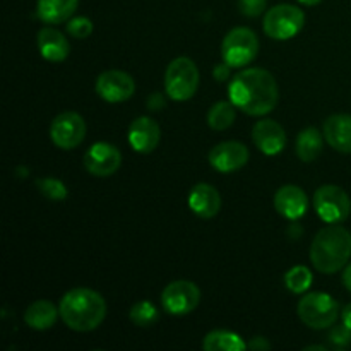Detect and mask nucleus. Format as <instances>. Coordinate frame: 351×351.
<instances>
[{
  "label": "nucleus",
  "instance_id": "nucleus-1",
  "mask_svg": "<svg viewBox=\"0 0 351 351\" xmlns=\"http://www.w3.org/2000/svg\"><path fill=\"white\" fill-rule=\"evenodd\" d=\"M230 101L250 117H263L278 105L280 89L274 75L266 69L250 67L239 72L228 86Z\"/></svg>",
  "mask_w": 351,
  "mask_h": 351
},
{
  "label": "nucleus",
  "instance_id": "nucleus-2",
  "mask_svg": "<svg viewBox=\"0 0 351 351\" xmlns=\"http://www.w3.org/2000/svg\"><path fill=\"white\" fill-rule=\"evenodd\" d=\"M60 317L67 328L77 332H89L99 328L106 317V302L98 291L74 288L62 297Z\"/></svg>",
  "mask_w": 351,
  "mask_h": 351
},
{
  "label": "nucleus",
  "instance_id": "nucleus-3",
  "mask_svg": "<svg viewBox=\"0 0 351 351\" xmlns=\"http://www.w3.org/2000/svg\"><path fill=\"white\" fill-rule=\"evenodd\" d=\"M351 257V233L339 225H329L315 235L311 245V261L322 274H335Z\"/></svg>",
  "mask_w": 351,
  "mask_h": 351
},
{
  "label": "nucleus",
  "instance_id": "nucleus-4",
  "mask_svg": "<svg viewBox=\"0 0 351 351\" xmlns=\"http://www.w3.org/2000/svg\"><path fill=\"white\" fill-rule=\"evenodd\" d=\"M199 88V69L194 60L177 57L168 64L165 72V89L173 101H187Z\"/></svg>",
  "mask_w": 351,
  "mask_h": 351
},
{
  "label": "nucleus",
  "instance_id": "nucleus-5",
  "mask_svg": "<svg viewBox=\"0 0 351 351\" xmlns=\"http://www.w3.org/2000/svg\"><path fill=\"white\" fill-rule=\"evenodd\" d=\"M298 317L311 329H328L336 324L339 317V305L331 295L314 291L298 302Z\"/></svg>",
  "mask_w": 351,
  "mask_h": 351
},
{
  "label": "nucleus",
  "instance_id": "nucleus-6",
  "mask_svg": "<svg viewBox=\"0 0 351 351\" xmlns=\"http://www.w3.org/2000/svg\"><path fill=\"white\" fill-rule=\"evenodd\" d=\"M259 53V38L249 27H233L221 43L223 62L233 69L249 65Z\"/></svg>",
  "mask_w": 351,
  "mask_h": 351
},
{
  "label": "nucleus",
  "instance_id": "nucleus-7",
  "mask_svg": "<svg viewBox=\"0 0 351 351\" xmlns=\"http://www.w3.org/2000/svg\"><path fill=\"white\" fill-rule=\"evenodd\" d=\"M305 24V14L300 7L291 3H280L269 9L264 16V33L273 40L295 38Z\"/></svg>",
  "mask_w": 351,
  "mask_h": 351
},
{
  "label": "nucleus",
  "instance_id": "nucleus-8",
  "mask_svg": "<svg viewBox=\"0 0 351 351\" xmlns=\"http://www.w3.org/2000/svg\"><path fill=\"white\" fill-rule=\"evenodd\" d=\"M315 213L328 225L346 221L351 213L350 195L338 185H322L314 194Z\"/></svg>",
  "mask_w": 351,
  "mask_h": 351
},
{
  "label": "nucleus",
  "instance_id": "nucleus-9",
  "mask_svg": "<svg viewBox=\"0 0 351 351\" xmlns=\"http://www.w3.org/2000/svg\"><path fill=\"white\" fill-rule=\"evenodd\" d=\"M201 302V290L197 285L187 280L171 281L161 293V304L171 315H187L197 308Z\"/></svg>",
  "mask_w": 351,
  "mask_h": 351
},
{
  "label": "nucleus",
  "instance_id": "nucleus-10",
  "mask_svg": "<svg viewBox=\"0 0 351 351\" xmlns=\"http://www.w3.org/2000/svg\"><path fill=\"white\" fill-rule=\"evenodd\" d=\"M86 137V122L79 113L64 112L50 125V139L60 149H75Z\"/></svg>",
  "mask_w": 351,
  "mask_h": 351
},
{
  "label": "nucleus",
  "instance_id": "nucleus-11",
  "mask_svg": "<svg viewBox=\"0 0 351 351\" xmlns=\"http://www.w3.org/2000/svg\"><path fill=\"white\" fill-rule=\"evenodd\" d=\"M122 165V153L110 143H95L84 154V168L95 177H112Z\"/></svg>",
  "mask_w": 351,
  "mask_h": 351
},
{
  "label": "nucleus",
  "instance_id": "nucleus-12",
  "mask_svg": "<svg viewBox=\"0 0 351 351\" xmlns=\"http://www.w3.org/2000/svg\"><path fill=\"white\" fill-rule=\"evenodd\" d=\"M136 82L123 71H105L96 79V93L108 103H122L132 98Z\"/></svg>",
  "mask_w": 351,
  "mask_h": 351
},
{
  "label": "nucleus",
  "instance_id": "nucleus-13",
  "mask_svg": "<svg viewBox=\"0 0 351 351\" xmlns=\"http://www.w3.org/2000/svg\"><path fill=\"white\" fill-rule=\"evenodd\" d=\"M249 161V149L239 141H225L209 151V165L219 173H232Z\"/></svg>",
  "mask_w": 351,
  "mask_h": 351
},
{
  "label": "nucleus",
  "instance_id": "nucleus-14",
  "mask_svg": "<svg viewBox=\"0 0 351 351\" xmlns=\"http://www.w3.org/2000/svg\"><path fill=\"white\" fill-rule=\"evenodd\" d=\"M252 141L257 149L267 156L280 154L287 146V132L278 122L271 119L259 120L252 129Z\"/></svg>",
  "mask_w": 351,
  "mask_h": 351
},
{
  "label": "nucleus",
  "instance_id": "nucleus-15",
  "mask_svg": "<svg viewBox=\"0 0 351 351\" xmlns=\"http://www.w3.org/2000/svg\"><path fill=\"white\" fill-rule=\"evenodd\" d=\"M274 208L283 218L297 221L304 218L308 209L307 194L298 185H283L274 194Z\"/></svg>",
  "mask_w": 351,
  "mask_h": 351
},
{
  "label": "nucleus",
  "instance_id": "nucleus-16",
  "mask_svg": "<svg viewBox=\"0 0 351 351\" xmlns=\"http://www.w3.org/2000/svg\"><path fill=\"white\" fill-rule=\"evenodd\" d=\"M161 139L160 125L149 117H139L129 127V144L141 154L153 153Z\"/></svg>",
  "mask_w": 351,
  "mask_h": 351
},
{
  "label": "nucleus",
  "instance_id": "nucleus-17",
  "mask_svg": "<svg viewBox=\"0 0 351 351\" xmlns=\"http://www.w3.org/2000/svg\"><path fill=\"white\" fill-rule=\"evenodd\" d=\"M189 208L199 218L211 219L221 209V195L213 185L197 184L189 194Z\"/></svg>",
  "mask_w": 351,
  "mask_h": 351
},
{
  "label": "nucleus",
  "instance_id": "nucleus-18",
  "mask_svg": "<svg viewBox=\"0 0 351 351\" xmlns=\"http://www.w3.org/2000/svg\"><path fill=\"white\" fill-rule=\"evenodd\" d=\"M324 139L332 149L351 154V115L335 113L324 122Z\"/></svg>",
  "mask_w": 351,
  "mask_h": 351
},
{
  "label": "nucleus",
  "instance_id": "nucleus-19",
  "mask_svg": "<svg viewBox=\"0 0 351 351\" xmlns=\"http://www.w3.org/2000/svg\"><path fill=\"white\" fill-rule=\"evenodd\" d=\"M36 43L41 57L48 62H55V64L64 62L71 53L69 40L53 27H43V29L38 31Z\"/></svg>",
  "mask_w": 351,
  "mask_h": 351
},
{
  "label": "nucleus",
  "instance_id": "nucleus-20",
  "mask_svg": "<svg viewBox=\"0 0 351 351\" xmlns=\"http://www.w3.org/2000/svg\"><path fill=\"white\" fill-rule=\"evenodd\" d=\"M79 5V0H38L36 14L43 23L60 24L72 17Z\"/></svg>",
  "mask_w": 351,
  "mask_h": 351
},
{
  "label": "nucleus",
  "instance_id": "nucleus-21",
  "mask_svg": "<svg viewBox=\"0 0 351 351\" xmlns=\"http://www.w3.org/2000/svg\"><path fill=\"white\" fill-rule=\"evenodd\" d=\"M58 314H60V311L50 300H36L24 312V322L31 329L47 331L57 322Z\"/></svg>",
  "mask_w": 351,
  "mask_h": 351
},
{
  "label": "nucleus",
  "instance_id": "nucleus-22",
  "mask_svg": "<svg viewBox=\"0 0 351 351\" xmlns=\"http://www.w3.org/2000/svg\"><path fill=\"white\" fill-rule=\"evenodd\" d=\"M322 146H324V139H322V134L319 132L315 127H307V129L302 130L297 137V156L300 158L305 163H311V161L317 160V156L321 154Z\"/></svg>",
  "mask_w": 351,
  "mask_h": 351
},
{
  "label": "nucleus",
  "instance_id": "nucleus-23",
  "mask_svg": "<svg viewBox=\"0 0 351 351\" xmlns=\"http://www.w3.org/2000/svg\"><path fill=\"white\" fill-rule=\"evenodd\" d=\"M202 348L206 351H242L247 348V343L237 332L216 329L206 335Z\"/></svg>",
  "mask_w": 351,
  "mask_h": 351
},
{
  "label": "nucleus",
  "instance_id": "nucleus-24",
  "mask_svg": "<svg viewBox=\"0 0 351 351\" xmlns=\"http://www.w3.org/2000/svg\"><path fill=\"white\" fill-rule=\"evenodd\" d=\"M235 108L232 101H218L209 108L208 112V123L213 130H221L230 129L235 123Z\"/></svg>",
  "mask_w": 351,
  "mask_h": 351
},
{
  "label": "nucleus",
  "instance_id": "nucleus-25",
  "mask_svg": "<svg viewBox=\"0 0 351 351\" xmlns=\"http://www.w3.org/2000/svg\"><path fill=\"white\" fill-rule=\"evenodd\" d=\"M312 280H314V276L307 266H295L285 274V285L295 295L305 293L311 288Z\"/></svg>",
  "mask_w": 351,
  "mask_h": 351
},
{
  "label": "nucleus",
  "instance_id": "nucleus-26",
  "mask_svg": "<svg viewBox=\"0 0 351 351\" xmlns=\"http://www.w3.org/2000/svg\"><path fill=\"white\" fill-rule=\"evenodd\" d=\"M129 317L132 324L139 326V328H149V326H153L158 321V311L151 302L143 300L132 305Z\"/></svg>",
  "mask_w": 351,
  "mask_h": 351
},
{
  "label": "nucleus",
  "instance_id": "nucleus-27",
  "mask_svg": "<svg viewBox=\"0 0 351 351\" xmlns=\"http://www.w3.org/2000/svg\"><path fill=\"white\" fill-rule=\"evenodd\" d=\"M36 187L38 191H40L45 197L50 199V201H65V197H67L69 194L65 184L62 180H58V178H38Z\"/></svg>",
  "mask_w": 351,
  "mask_h": 351
},
{
  "label": "nucleus",
  "instance_id": "nucleus-28",
  "mask_svg": "<svg viewBox=\"0 0 351 351\" xmlns=\"http://www.w3.org/2000/svg\"><path fill=\"white\" fill-rule=\"evenodd\" d=\"M93 29H95V26H93L91 19L84 16L72 17V19H69L67 23V33L71 34V36L77 38V40H84V38H88L89 34L93 33Z\"/></svg>",
  "mask_w": 351,
  "mask_h": 351
},
{
  "label": "nucleus",
  "instance_id": "nucleus-29",
  "mask_svg": "<svg viewBox=\"0 0 351 351\" xmlns=\"http://www.w3.org/2000/svg\"><path fill=\"white\" fill-rule=\"evenodd\" d=\"M328 341L331 343L332 348L341 350L351 345V329L348 326H331V331H329Z\"/></svg>",
  "mask_w": 351,
  "mask_h": 351
},
{
  "label": "nucleus",
  "instance_id": "nucleus-30",
  "mask_svg": "<svg viewBox=\"0 0 351 351\" xmlns=\"http://www.w3.org/2000/svg\"><path fill=\"white\" fill-rule=\"evenodd\" d=\"M266 0H239V10L245 17H259L266 10Z\"/></svg>",
  "mask_w": 351,
  "mask_h": 351
},
{
  "label": "nucleus",
  "instance_id": "nucleus-31",
  "mask_svg": "<svg viewBox=\"0 0 351 351\" xmlns=\"http://www.w3.org/2000/svg\"><path fill=\"white\" fill-rule=\"evenodd\" d=\"M230 72H232V67H230L226 62H221V64H218L213 69V77H215L216 81H226V79L230 77Z\"/></svg>",
  "mask_w": 351,
  "mask_h": 351
},
{
  "label": "nucleus",
  "instance_id": "nucleus-32",
  "mask_svg": "<svg viewBox=\"0 0 351 351\" xmlns=\"http://www.w3.org/2000/svg\"><path fill=\"white\" fill-rule=\"evenodd\" d=\"M247 348L256 350V351H259V350L267 351V350H271V345H269V341H266V338L256 336V338H252V341L247 343Z\"/></svg>",
  "mask_w": 351,
  "mask_h": 351
},
{
  "label": "nucleus",
  "instance_id": "nucleus-33",
  "mask_svg": "<svg viewBox=\"0 0 351 351\" xmlns=\"http://www.w3.org/2000/svg\"><path fill=\"white\" fill-rule=\"evenodd\" d=\"M163 105L165 101L160 95H153L149 96V99H147V106H149L151 110H160Z\"/></svg>",
  "mask_w": 351,
  "mask_h": 351
},
{
  "label": "nucleus",
  "instance_id": "nucleus-34",
  "mask_svg": "<svg viewBox=\"0 0 351 351\" xmlns=\"http://www.w3.org/2000/svg\"><path fill=\"white\" fill-rule=\"evenodd\" d=\"M343 285H345L346 290L351 293V264L345 267V271H343Z\"/></svg>",
  "mask_w": 351,
  "mask_h": 351
},
{
  "label": "nucleus",
  "instance_id": "nucleus-35",
  "mask_svg": "<svg viewBox=\"0 0 351 351\" xmlns=\"http://www.w3.org/2000/svg\"><path fill=\"white\" fill-rule=\"evenodd\" d=\"M341 317H343V324L348 326V328L351 329V304H348L345 308H343Z\"/></svg>",
  "mask_w": 351,
  "mask_h": 351
},
{
  "label": "nucleus",
  "instance_id": "nucleus-36",
  "mask_svg": "<svg viewBox=\"0 0 351 351\" xmlns=\"http://www.w3.org/2000/svg\"><path fill=\"white\" fill-rule=\"evenodd\" d=\"M300 3H304V5H317V3H321L322 0H298Z\"/></svg>",
  "mask_w": 351,
  "mask_h": 351
},
{
  "label": "nucleus",
  "instance_id": "nucleus-37",
  "mask_svg": "<svg viewBox=\"0 0 351 351\" xmlns=\"http://www.w3.org/2000/svg\"><path fill=\"white\" fill-rule=\"evenodd\" d=\"M326 351L328 348H326V346H319V345H312V346H307V348H305V351Z\"/></svg>",
  "mask_w": 351,
  "mask_h": 351
}]
</instances>
